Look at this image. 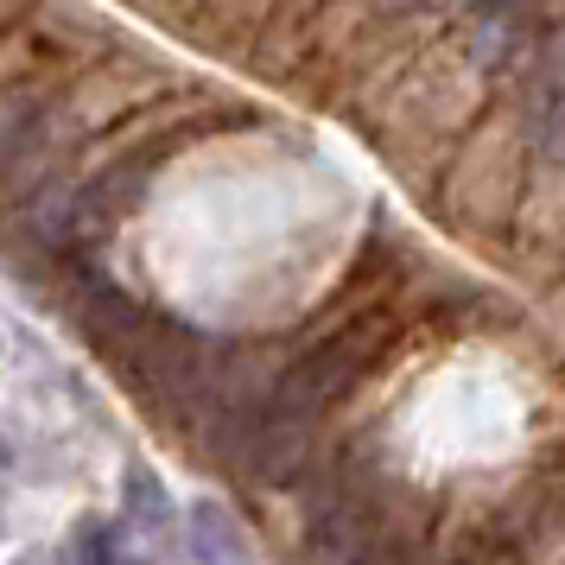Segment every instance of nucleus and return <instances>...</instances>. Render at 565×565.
I'll use <instances>...</instances> for the list:
<instances>
[{
  "label": "nucleus",
  "mask_w": 565,
  "mask_h": 565,
  "mask_svg": "<svg viewBox=\"0 0 565 565\" xmlns=\"http://www.w3.org/2000/svg\"><path fill=\"white\" fill-rule=\"evenodd\" d=\"M191 521H198V553L216 565H248V546H242V534H235V521L216 502H198L191 509Z\"/></svg>",
  "instance_id": "f257e3e1"
},
{
  "label": "nucleus",
  "mask_w": 565,
  "mask_h": 565,
  "mask_svg": "<svg viewBox=\"0 0 565 565\" xmlns=\"http://www.w3.org/2000/svg\"><path fill=\"white\" fill-rule=\"evenodd\" d=\"M451 7H502V0H451Z\"/></svg>",
  "instance_id": "20e7f679"
},
{
  "label": "nucleus",
  "mask_w": 565,
  "mask_h": 565,
  "mask_svg": "<svg viewBox=\"0 0 565 565\" xmlns=\"http://www.w3.org/2000/svg\"><path fill=\"white\" fill-rule=\"evenodd\" d=\"M128 502H134V514H147L153 527H166V521H172V502H166V495H153L147 470H134V477H128Z\"/></svg>",
  "instance_id": "7ed1b4c3"
},
{
  "label": "nucleus",
  "mask_w": 565,
  "mask_h": 565,
  "mask_svg": "<svg viewBox=\"0 0 565 565\" xmlns=\"http://www.w3.org/2000/svg\"><path fill=\"white\" fill-rule=\"evenodd\" d=\"M77 565H128V553H121V534L108 527V521H89L77 534Z\"/></svg>",
  "instance_id": "f03ea898"
}]
</instances>
